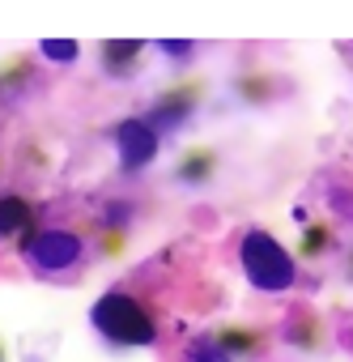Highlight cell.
Wrapping results in <instances>:
<instances>
[{"label": "cell", "instance_id": "5b68a950", "mask_svg": "<svg viewBox=\"0 0 353 362\" xmlns=\"http://www.w3.org/2000/svg\"><path fill=\"white\" fill-rule=\"evenodd\" d=\"M192 103H196V90H174V94H166V98L157 103L153 119H157V124H166V128H174V124H184V119H188Z\"/></svg>", "mask_w": 353, "mask_h": 362}, {"label": "cell", "instance_id": "52a82bcc", "mask_svg": "<svg viewBox=\"0 0 353 362\" xmlns=\"http://www.w3.org/2000/svg\"><path fill=\"white\" fill-rule=\"evenodd\" d=\"M136 52H140V43H107V69H128L132 60H136Z\"/></svg>", "mask_w": 353, "mask_h": 362}, {"label": "cell", "instance_id": "30bf717a", "mask_svg": "<svg viewBox=\"0 0 353 362\" xmlns=\"http://www.w3.org/2000/svg\"><path fill=\"white\" fill-rule=\"evenodd\" d=\"M251 345H256L251 332H222V349H226V354H243V349H251Z\"/></svg>", "mask_w": 353, "mask_h": 362}, {"label": "cell", "instance_id": "277c9868", "mask_svg": "<svg viewBox=\"0 0 353 362\" xmlns=\"http://www.w3.org/2000/svg\"><path fill=\"white\" fill-rule=\"evenodd\" d=\"M26 256L39 264V269H68L77 256H81V239L68 235V230H47V235H35L26 243Z\"/></svg>", "mask_w": 353, "mask_h": 362}, {"label": "cell", "instance_id": "3957f363", "mask_svg": "<svg viewBox=\"0 0 353 362\" xmlns=\"http://www.w3.org/2000/svg\"><path fill=\"white\" fill-rule=\"evenodd\" d=\"M115 145H119V162H124L128 170H140V166H149L153 153H157V132H153V124H145V119H124V124L115 128Z\"/></svg>", "mask_w": 353, "mask_h": 362}, {"label": "cell", "instance_id": "5bb4252c", "mask_svg": "<svg viewBox=\"0 0 353 362\" xmlns=\"http://www.w3.org/2000/svg\"><path fill=\"white\" fill-rule=\"evenodd\" d=\"M124 218H128V205H111V222H115V226H119V222H124Z\"/></svg>", "mask_w": 353, "mask_h": 362}, {"label": "cell", "instance_id": "4fadbf2b", "mask_svg": "<svg viewBox=\"0 0 353 362\" xmlns=\"http://www.w3.org/2000/svg\"><path fill=\"white\" fill-rule=\"evenodd\" d=\"M162 52H170V56H188L192 43H162Z\"/></svg>", "mask_w": 353, "mask_h": 362}, {"label": "cell", "instance_id": "8992f818", "mask_svg": "<svg viewBox=\"0 0 353 362\" xmlns=\"http://www.w3.org/2000/svg\"><path fill=\"white\" fill-rule=\"evenodd\" d=\"M35 214H30V205L22 201V197H5L0 201V239H5L9 230H18V226H26Z\"/></svg>", "mask_w": 353, "mask_h": 362}, {"label": "cell", "instance_id": "7a4b0ae2", "mask_svg": "<svg viewBox=\"0 0 353 362\" xmlns=\"http://www.w3.org/2000/svg\"><path fill=\"white\" fill-rule=\"evenodd\" d=\"M94 324L98 332H107L115 345H149L153 341V320L145 315L140 303H132L128 294H102L94 303Z\"/></svg>", "mask_w": 353, "mask_h": 362}, {"label": "cell", "instance_id": "ba28073f", "mask_svg": "<svg viewBox=\"0 0 353 362\" xmlns=\"http://www.w3.org/2000/svg\"><path fill=\"white\" fill-rule=\"evenodd\" d=\"M43 52H47L52 60H77V43H73V39H64V43H60V39H43Z\"/></svg>", "mask_w": 353, "mask_h": 362}, {"label": "cell", "instance_id": "6da1fadb", "mask_svg": "<svg viewBox=\"0 0 353 362\" xmlns=\"http://www.w3.org/2000/svg\"><path fill=\"white\" fill-rule=\"evenodd\" d=\"M243 269H247V277H251L256 290L277 294V290L294 286V260L285 256V247L268 230H251L243 239Z\"/></svg>", "mask_w": 353, "mask_h": 362}, {"label": "cell", "instance_id": "8fae6325", "mask_svg": "<svg viewBox=\"0 0 353 362\" xmlns=\"http://www.w3.org/2000/svg\"><path fill=\"white\" fill-rule=\"evenodd\" d=\"M192 362H230V354H226L222 345H201V349L192 354Z\"/></svg>", "mask_w": 353, "mask_h": 362}, {"label": "cell", "instance_id": "7c38bea8", "mask_svg": "<svg viewBox=\"0 0 353 362\" xmlns=\"http://www.w3.org/2000/svg\"><path fill=\"white\" fill-rule=\"evenodd\" d=\"M319 247H323V230H319V226H311V230H306V243H302V256H315Z\"/></svg>", "mask_w": 353, "mask_h": 362}, {"label": "cell", "instance_id": "9c48e42d", "mask_svg": "<svg viewBox=\"0 0 353 362\" xmlns=\"http://www.w3.org/2000/svg\"><path fill=\"white\" fill-rule=\"evenodd\" d=\"M209 166H213V158H209V153H192V158L184 162V170H179V175H184V179H205V175H209Z\"/></svg>", "mask_w": 353, "mask_h": 362}]
</instances>
